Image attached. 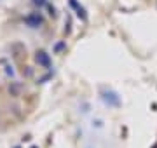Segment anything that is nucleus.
<instances>
[{
	"mask_svg": "<svg viewBox=\"0 0 157 148\" xmlns=\"http://www.w3.org/2000/svg\"><path fill=\"white\" fill-rule=\"evenodd\" d=\"M25 24L28 28H40L44 24V17L40 12H30L28 16L25 17Z\"/></svg>",
	"mask_w": 157,
	"mask_h": 148,
	"instance_id": "obj_1",
	"label": "nucleus"
},
{
	"mask_svg": "<svg viewBox=\"0 0 157 148\" xmlns=\"http://www.w3.org/2000/svg\"><path fill=\"white\" fill-rule=\"evenodd\" d=\"M101 99L108 106H119L121 105V98L117 96V92H113V91H103L101 92Z\"/></svg>",
	"mask_w": 157,
	"mask_h": 148,
	"instance_id": "obj_2",
	"label": "nucleus"
},
{
	"mask_svg": "<svg viewBox=\"0 0 157 148\" xmlns=\"http://www.w3.org/2000/svg\"><path fill=\"white\" fill-rule=\"evenodd\" d=\"M35 61L39 63V66H42V68H51V65H52L51 56L45 51H39V52H37V54H35Z\"/></svg>",
	"mask_w": 157,
	"mask_h": 148,
	"instance_id": "obj_3",
	"label": "nucleus"
},
{
	"mask_svg": "<svg viewBox=\"0 0 157 148\" xmlns=\"http://www.w3.org/2000/svg\"><path fill=\"white\" fill-rule=\"evenodd\" d=\"M75 12H77V17H78V19H82V21H87V12H86L84 7H78Z\"/></svg>",
	"mask_w": 157,
	"mask_h": 148,
	"instance_id": "obj_4",
	"label": "nucleus"
},
{
	"mask_svg": "<svg viewBox=\"0 0 157 148\" xmlns=\"http://www.w3.org/2000/svg\"><path fill=\"white\" fill-rule=\"evenodd\" d=\"M32 4H33L35 7H39V9H40V7L47 6V0H32Z\"/></svg>",
	"mask_w": 157,
	"mask_h": 148,
	"instance_id": "obj_5",
	"label": "nucleus"
},
{
	"mask_svg": "<svg viewBox=\"0 0 157 148\" xmlns=\"http://www.w3.org/2000/svg\"><path fill=\"white\" fill-rule=\"evenodd\" d=\"M70 7H73V9L77 11V9H78L80 6H78V2H77V0H70Z\"/></svg>",
	"mask_w": 157,
	"mask_h": 148,
	"instance_id": "obj_6",
	"label": "nucleus"
},
{
	"mask_svg": "<svg viewBox=\"0 0 157 148\" xmlns=\"http://www.w3.org/2000/svg\"><path fill=\"white\" fill-rule=\"evenodd\" d=\"M63 47H65V44H63V42H59V44H56V46H54V51L59 52V51L63 49Z\"/></svg>",
	"mask_w": 157,
	"mask_h": 148,
	"instance_id": "obj_7",
	"label": "nucleus"
},
{
	"mask_svg": "<svg viewBox=\"0 0 157 148\" xmlns=\"http://www.w3.org/2000/svg\"><path fill=\"white\" fill-rule=\"evenodd\" d=\"M47 9H49V14H51V16H56V9H54L52 6H47Z\"/></svg>",
	"mask_w": 157,
	"mask_h": 148,
	"instance_id": "obj_8",
	"label": "nucleus"
},
{
	"mask_svg": "<svg viewBox=\"0 0 157 148\" xmlns=\"http://www.w3.org/2000/svg\"><path fill=\"white\" fill-rule=\"evenodd\" d=\"M32 148H37V146H32Z\"/></svg>",
	"mask_w": 157,
	"mask_h": 148,
	"instance_id": "obj_9",
	"label": "nucleus"
},
{
	"mask_svg": "<svg viewBox=\"0 0 157 148\" xmlns=\"http://www.w3.org/2000/svg\"><path fill=\"white\" fill-rule=\"evenodd\" d=\"M16 148H19V146H16Z\"/></svg>",
	"mask_w": 157,
	"mask_h": 148,
	"instance_id": "obj_10",
	"label": "nucleus"
}]
</instances>
